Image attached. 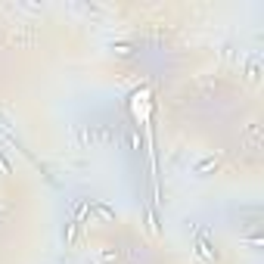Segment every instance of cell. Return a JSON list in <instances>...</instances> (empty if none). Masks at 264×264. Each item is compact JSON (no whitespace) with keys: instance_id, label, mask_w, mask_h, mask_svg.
Wrapping results in <instances>:
<instances>
[{"instance_id":"1","label":"cell","mask_w":264,"mask_h":264,"mask_svg":"<svg viewBox=\"0 0 264 264\" xmlns=\"http://www.w3.org/2000/svg\"><path fill=\"white\" fill-rule=\"evenodd\" d=\"M94 209L103 214V217H109V221H112V217H115V211H112V209H106V205H94Z\"/></svg>"},{"instance_id":"3","label":"cell","mask_w":264,"mask_h":264,"mask_svg":"<svg viewBox=\"0 0 264 264\" xmlns=\"http://www.w3.org/2000/svg\"><path fill=\"white\" fill-rule=\"evenodd\" d=\"M0 174H9V165L3 162V158H0Z\"/></svg>"},{"instance_id":"2","label":"cell","mask_w":264,"mask_h":264,"mask_svg":"<svg viewBox=\"0 0 264 264\" xmlns=\"http://www.w3.org/2000/svg\"><path fill=\"white\" fill-rule=\"evenodd\" d=\"M209 168H214V158H209V162H202V165H199L196 171H209Z\"/></svg>"}]
</instances>
